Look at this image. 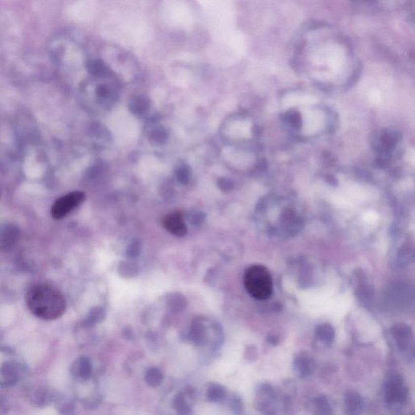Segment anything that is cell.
<instances>
[{
    "label": "cell",
    "instance_id": "6da1fadb",
    "mask_svg": "<svg viewBox=\"0 0 415 415\" xmlns=\"http://www.w3.org/2000/svg\"><path fill=\"white\" fill-rule=\"evenodd\" d=\"M291 61L299 74L325 89L350 86L360 73V61L350 40L323 21L302 28L294 41Z\"/></svg>",
    "mask_w": 415,
    "mask_h": 415
},
{
    "label": "cell",
    "instance_id": "7a4b0ae2",
    "mask_svg": "<svg viewBox=\"0 0 415 415\" xmlns=\"http://www.w3.org/2000/svg\"><path fill=\"white\" fill-rule=\"evenodd\" d=\"M25 302L34 315L46 320L60 318L66 309L64 295L47 284L33 285L25 294Z\"/></svg>",
    "mask_w": 415,
    "mask_h": 415
},
{
    "label": "cell",
    "instance_id": "3957f363",
    "mask_svg": "<svg viewBox=\"0 0 415 415\" xmlns=\"http://www.w3.org/2000/svg\"><path fill=\"white\" fill-rule=\"evenodd\" d=\"M243 283L248 294L258 300L269 299L274 290L271 274L262 265H254L247 268L244 273Z\"/></svg>",
    "mask_w": 415,
    "mask_h": 415
},
{
    "label": "cell",
    "instance_id": "277c9868",
    "mask_svg": "<svg viewBox=\"0 0 415 415\" xmlns=\"http://www.w3.org/2000/svg\"><path fill=\"white\" fill-rule=\"evenodd\" d=\"M383 301L386 308L395 312L408 310L414 304L413 287L408 283H392L384 292Z\"/></svg>",
    "mask_w": 415,
    "mask_h": 415
},
{
    "label": "cell",
    "instance_id": "5b68a950",
    "mask_svg": "<svg viewBox=\"0 0 415 415\" xmlns=\"http://www.w3.org/2000/svg\"><path fill=\"white\" fill-rule=\"evenodd\" d=\"M408 396V388L402 376L390 375L383 386V399L387 407L394 412L402 411L406 405Z\"/></svg>",
    "mask_w": 415,
    "mask_h": 415
},
{
    "label": "cell",
    "instance_id": "8992f818",
    "mask_svg": "<svg viewBox=\"0 0 415 415\" xmlns=\"http://www.w3.org/2000/svg\"><path fill=\"white\" fill-rule=\"evenodd\" d=\"M391 334L399 351L413 360L414 335L411 327L403 323L395 324Z\"/></svg>",
    "mask_w": 415,
    "mask_h": 415
},
{
    "label": "cell",
    "instance_id": "52a82bcc",
    "mask_svg": "<svg viewBox=\"0 0 415 415\" xmlns=\"http://www.w3.org/2000/svg\"><path fill=\"white\" fill-rule=\"evenodd\" d=\"M85 195L81 192H74L63 196L55 201L51 208V216L55 219H62L69 212L85 201Z\"/></svg>",
    "mask_w": 415,
    "mask_h": 415
},
{
    "label": "cell",
    "instance_id": "ba28073f",
    "mask_svg": "<svg viewBox=\"0 0 415 415\" xmlns=\"http://www.w3.org/2000/svg\"><path fill=\"white\" fill-rule=\"evenodd\" d=\"M353 286L356 296L363 304L370 306L373 299V285L369 277L363 271H357L353 276Z\"/></svg>",
    "mask_w": 415,
    "mask_h": 415
},
{
    "label": "cell",
    "instance_id": "9c48e42d",
    "mask_svg": "<svg viewBox=\"0 0 415 415\" xmlns=\"http://www.w3.org/2000/svg\"><path fill=\"white\" fill-rule=\"evenodd\" d=\"M294 372L299 378L306 379L312 376L315 370V359L308 353H299L294 358Z\"/></svg>",
    "mask_w": 415,
    "mask_h": 415
},
{
    "label": "cell",
    "instance_id": "30bf717a",
    "mask_svg": "<svg viewBox=\"0 0 415 415\" xmlns=\"http://www.w3.org/2000/svg\"><path fill=\"white\" fill-rule=\"evenodd\" d=\"M19 230L13 225L0 227V251H7L15 246L19 239Z\"/></svg>",
    "mask_w": 415,
    "mask_h": 415
},
{
    "label": "cell",
    "instance_id": "8fae6325",
    "mask_svg": "<svg viewBox=\"0 0 415 415\" xmlns=\"http://www.w3.org/2000/svg\"><path fill=\"white\" fill-rule=\"evenodd\" d=\"M163 225L167 231L178 237H183L187 234V226L179 213H173L165 217Z\"/></svg>",
    "mask_w": 415,
    "mask_h": 415
},
{
    "label": "cell",
    "instance_id": "7c38bea8",
    "mask_svg": "<svg viewBox=\"0 0 415 415\" xmlns=\"http://www.w3.org/2000/svg\"><path fill=\"white\" fill-rule=\"evenodd\" d=\"M345 406L347 413L349 415H358L363 411L364 403L363 398L358 393L349 392L345 397Z\"/></svg>",
    "mask_w": 415,
    "mask_h": 415
},
{
    "label": "cell",
    "instance_id": "4fadbf2b",
    "mask_svg": "<svg viewBox=\"0 0 415 415\" xmlns=\"http://www.w3.org/2000/svg\"><path fill=\"white\" fill-rule=\"evenodd\" d=\"M275 392L271 386L265 384L259 389V401L258 403L260 405V408L263 410H270L274 407V402H275Z\"/></svg>",
    "mask_w": 415,
    "mask_h": 415
},
{
    "label": "cell",
    "instance_id": "5bb4252c",
    "mask_svg": "<svg viewBox=\"0 0 415 415\" xmlns=\"http://www.w3.org/2000/svg\"><path fill=\"white\" fill-rule=\"evenodd\" d=\"M315 338L324 346H329L335 338V331L329 324H321L315 329Z\"/></svg>",
    "mask_w": 415,
    "mask_h": 415
},
{
    "label": "cell",
    "instance_id": "9a60e30c",
    "mask_svg": "<svg viewBox=\"0 0 415 415\" xmlns=\"http://www.w3.org/2000/svg\"><path fill=\"white\" fill-rule=\"evenodd\" d=\"M72 372L76 377L87 379L91 373V364L86 358H80L74 363Z\"/></svg>",
    "mask_w": 415,
    "mask_h": 415
},
{
    "label": "cell",
    "instance_id": "2e32d148",
    "mask_svg": "<svg viewBox=\"0 0 415 415\" xmlns=\"http://www.w3.org/2000/svg\"><path fill=\"white\" fill-rule=\"evenodd\" d=\"M315 407L316 413L320 415H330L332 413V407L326 397H319L315 400Z\"/></svg>",
    "mask_w": 415,
    "mask_h": 415
},
{
    "label": "cell",
    "instance_id": "e0dca14e",
    "mask_svg": "<svg viewBox=\"0 0 415 415\" xmlns=\"http://www.w3.org/2000/svg\"><path fill=\"white\" fill-rule=\"evenodd\" d=\"M148 384L152 386L158 385L162 380V375L158 369H150L148 371L145 377Z\"/></svg>",
    "mask_w": 415,
    "mask_h": 415
},
{
    "label": "cell",
    "instance_id": "ac0fdd59",
    "mask_svg": "<svg viewBox=\"0 0 415 415\" xmlns=\"http://www.w3.org/2000/svg\"><path fill=\"white\" fill-rule=\"evenodd\" d=\"M269 342H270V343H277V341L276 338H274V337H273V336H272V337L269 338Z\"/></svg>",
    "mask_w": 415,
    "mask_h": 415
}]
</instances>
